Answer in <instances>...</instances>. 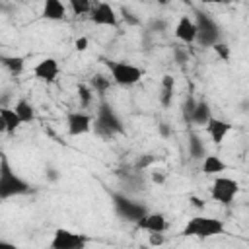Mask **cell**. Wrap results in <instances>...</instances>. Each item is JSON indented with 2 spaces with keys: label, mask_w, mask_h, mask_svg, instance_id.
<instances>
[{
  "label": "cell",
  "mask_w": 249,
  "mask_h": 249,
  "mask_svg": "<svg viewBox=\"0 0 249 249\" xmlns=\"http://www.w3.org/2000/svg\"><path fill=\"white\" fill-rule=\"evenodd\" d=\"M152 181H154L156 185H163V183H165V175L160 173V171H154V173H152Z\"/></svg>",
  "instance_id": "obj_33"
},
{
  "label": "cell",
  "mask_w": 249,
  "mask_h": 249,
  "mask_svg": "<svg viewBox=\"0 0 249 249\" xmlns=\"http://www.w3.org/2000/svg\"><path fill=\"white\" fill-rule=\"evenodd\" d=\"M91 8L93 4L88 2V0H72L68 4V10L74 14V16H84V14H91Z\"/></svg>",
  "instance_id": "obj_23"
},
{
  "label": "cell",
  "mask_w": 249,
  "mask_h": 249,
  "mask_svg": "<svg viewBox=\"0 0 249 249\" xmlns=\"http://www.w3.org/2000/svg\"><path fill=\"white\" fill-rule=\"evenodd\" d=\"M58 72H60L58 62H56L53 56L41 58V60H39V62L33 66V76H35L37 80H41V82H47V84L56 82Z\"/></svg>",
  "instance_id": "obj_11"
},
{
  "label": "cell",
  "mask_w": 249,
  "mask_h": 249,
  "mask_svg": "<svg viewBox=\"0 0 249 249\" xmlns=\"http://www.w3.org/2000/svg\"><path fill=\"white\" fill-rule=\"evenodd\" d=\"M68 14V6L62 4L60 0H47L43 6V18L51 21H60Z\"/></svg>",
  "instance_id": "obj_15"
},
{
  "label": "cell",
  "mask_w": 249,
  "mask_h": 249,
  "mask_svg": "<svg viewBox=\"0 0 249 249\" xmlns=\"http://www.w3.org/2000/svg\"><path fill=\"white\" fill-rule=\"evenodd\" d=\"M123 18H124V21L130 23V25H138V23H140V19L134 18V14H130L128 10H123Z\"/></svg>",
  "instance_id": "obj_31"
},
{
  "label": "cell",
  "mask_w": 249,
  "mask_h": 249,
  "mask_svg": "<svg viewBox=\"0 0 249 249\" xmlns=\"http://www.w3.org/2000/svg\"><path fill=\"white\" fill-rule=\"evenodd\" d=\"M210 119H212L210 105L200 99V101H196V107H195V111H193V115L189 117L187 123H191V124H195V126H206Z\"/></svg>",
  "instance_id": "obj_17"
},
{
  "label": "cell",
  "mask_w": 249,
  "mask_h": 249,
  "mask_svg": "<svg viewBox=\"0 0 249 249\" xmlns=\"http://www.w3.org/2000/svg\"><path fill=\"white\" fill-rule=\"evenodd\" d=\"M29 191H31L29 183L25 179H21L18 173H14L8 163V158L2 156L0 158V198L8 200L12 196L27 195Z\"/></svg>",
  "instance_id": "obj_2"
},
{
  "label": "cell",
  "mask_w": 249,
  "mask_h": 249,
  "mask_svg": "<svg viewBox=\"0 0 249 249\" xmlns=\"http://www.w3.org/2000/svg\"><path fill=\"white\" fill-rule=\"evenodd\" d=\"M111 198H113V208H115V212H117L123 220H126V222H136V224H138V222L148 214V208H146L142 202L132 200L130 196H126V195H123V193H113Z\"/></svg>",
  "instance_id": "obj_5"
},
{
  "label": "cell",
  "mask_w": 249,
  "mask_h": 249,
  "mask_svg": "<svg viewBox=\"0 0 249 249\" xmlns=\"http://www.w3.org/2000/svg\"><path fill=\"white\" fill-rule=\"evenodd\" d=\"M78 97H80L82 107H89L91 101H93V89L82 84V86H78Z\"/></svg>",
  "instance_id": "obj_25"
},
{
  "label": "cell",
  "mask_w": 249,
  "mask_h": 249,
  "mask_svg": "<svg viewBox=\"0 0 249 249\" xmlns=\"http://www.w3.org/2000/svg\"><path fill=\"white\" fill-rule=\"evenodd\" d=\"M0 60H2V66H4L10 74L19 76V74L23 72L25 60H23L21 56H8V54H2V56H0Z\"/></svg>",
  "instance_id": "obj_21"
},
{
  "label": "cell",
  "mask_w": 249,
  "mask_h": 249,
  "mask_svg": "<svg viewBox=\"0 0 249 249\" xmlns=\"http://www.w3.org/2000/svg\"><path fill=\"white\" fill-rule=\"evenodd\" d=\"M109 72H111V80L117 86H123V88L138 84L144 76L142 68H138L130 62H124V60H111L109 62Z\"/></svg>",
  "instance_id": "obj_6"
},
{
  "label": "cell",
  "mask_w": 249,
  "mask_h": 249,
  "mask_svg": "<svg viewBox=\"0 0 249 249\" xmlns=\"http://www.w3.org/2000/svg\"><path fill=\"white\" fill-rule=\"evenodd\" d=\"M224 231H226L224 222L212 216H193L181 230L183 235L196 237V239H210V237L222 235Z\"/></svg>",
  "instance_id": "obj_1"
},
{
  "label": "cell",
  "mask_w": 249,
  "mask_h": 249,
  "mask_svg": "<svg viewBox=\"0 0 249 249\" xmlns=\"http://www.w3.org/2000/svg\"><path fill=\"white\" fill-rule=\"evenodd\" d=\"M89 19L95 23V25H105V27H115L119 23V18H117V12L111 4L107 2H97L93 4L91 8V14H89Z\"/></svg>",
  "instance_id": "obj_10"
},
{
  "label": "cell",
  "mask_w": 249,
  "mask_h": 249,
  "mask_svg": "<svg viewBox=\"0 0 249 249\" xmlns=\"http://www.w3.org/2000/svg\"><path fill=\"white\" fill-rule=\"evenodd\" d=\"M210 195L212 198L218 202V204H231L235 200V196L239 195V183L235 179H230V177H214L212 181V187H210Z\"/></svg>",
  "instance_id": "obj_7"
},
{
  "label": "cell",
  "mask_w": 249,
  "mask_h": 249,
  "mask_svg": "<svg viewBox=\"0 0 249 249\" xmlns=\"http://www.w3.org/2000/svg\"><path fill=\"white\" fill-rule=\"evenodd\" d=\"M195 23H196V31H198L196 33V43L200 47H214V45L222 43L220 41L222 29H220V25L216 23V19L212 16H208L204 12H196Z\"/></svg>",
  "instance_id": "obj_4"
},
{
  "label": "cell",
  "mask_w": 249,
  "mask_h": 249,
  "mask_svg": "<svg viewBox=\"0 0 249 249\" xmlns=\"http://www.w3.org/2000/svg\"><path fill=\"white\" fill-rule=\"evenodd\" d=\"M0 249H19L16 243H12V241H6V239H2L0 241Z\"/></svg>",
  "instance_id": "obj_35"
},
{
  "label": "cell",
  "mask_w": 249,
  "mask_h": 249,
  "mask_svg": "<svg viewBox=\"0 0 249 249\" xmlns=\"http://www.w3.org/2000/svg\"><path fill=\"white\" fill-rule=\"evenodd\" d=\"M230 130H231V124L224 119H218V117H212L206 124V132L214 144H222L226 140V136L230 134Z\"/></svg>",
  "instance_id": "obj_13"
},
{
  "label": "cell",
  "mask_w": 249,
  "mask_h": 249,
  "mask_svg": "<svg viewBox=\"0 0 249 249\" xmlns=\"http://www.w3.org/2000/svg\"><path fill=\"white\" fill-rule=\"evenodd\" d=\"M212 49L216 51V54H218L222 60H228V58H230V47H228L226 43H218V45H214Z\"/></svg>",
  "instance_id": "obj_27"
},
{
  "label": "cell",
  "mask_w": 249,
  "mask_h": 249,
  "mask_svg": "<svg viewBox=\"0 0 249 249\" xmlns=\"http://www.w3.org/2000/svg\"><path fill=\"white\" fill-rule=\"evenodd\" d=\"M173 58H175L177 64H185V62L189 60L187 49H185V47H175V49H173Z\"/></svg>",
  "instance_id": "obj_26"
},
{
  "label": "cell",
  "mask_w": 249,
  "mask_h": 249,
  "mask_svg": "<svg viewBox=\"0 0 249 249\" xmlns=\"http://www.w3.org/2000/svg\"><path fill=\"white\" fill-rule=\"evenodd\" d=\"M191 202H193L196 208H204V200H202V198H196V196H193V198H191Z\"/></svg>",
  "instance_id": "obj_37"
},
{
  "label": "cell",
  "mask_w": 249,
  "mask_h": 249,
  "mask_svg": "<svg viewBox=\"0 0 249 249\" xmlns=\"http://www.w3.org/2000/svg\"><path fill=\"white\" fill-rule=\"evenodd\" d=\"M195 107H196V101H195L193 97H187V101L183 103V115H185V119H187V121H189V117L193 115Z\"/></svg>",
  "instance_id": "obj_28"
},
{
  "label": "cell",
  "mask_w": 249,
  "mask_h": 249,
  "mask_svg": "<svg viewBox=\"0 0 249 249\" xmlns=\"http://www.w3.org/2000/svg\"><path fill=\"white\" fill-rule=\"evenodd\" d=\"M165 25H167V23H165L163 19H156V21H152V27H154V29H158V31H163V29H165Z\"/></svg>",
  "instance_id": "obj_34"
},
{
  "label": "cell",
  "mask_w": 249,
  "mask_h": 249,
  "mask_svg": "<svg viewBox=\"0 0 249 249\" xmlns=\"http://www.w3.org/2000/svg\"><path fill=\"white\" fill-rule=\"evenodd\" d=\"M93 130H95V134H99L103 138H111V136L123 132V123L111 105H107V103L99 105L95 119H93Z\"/></svg>",
  "instance_id": "obj_3"
},
{
  "label": "cell",
  "mask_w": 249,
  "mask_h": 249,
  "mask_svg": "<svg viewBox=\"0 0 249 249\" xmlns=\"http://www.w3.org/2000/svg\"><path fill=\"white\" fill-rule=\"evenodd\" d=\"M148 243H150L152 247H160V245L165 243V235H163V233H150Z\"/></svg>",
  "instance_id": "obj_29"
},
{
  "label": "cell",
  "mask_w": 249,
  "mask_h": 249,
  "mask_svg": "<svg viewBox=\"0 0 249 249\" xmlns=\"http://www.w3.org/2000/svg\"><path fill=\"white\" fill-rule=\"evenodd\" d=\"M88 45H89V39H88V37H78V39L74 41V49H76V51H80V53H82V51H86V49H88Z\"/></svg>",
  "instance_id": "obj_30"
},
{
  "label": "cell",
  "mask_w": 249,
  "mask_h": 249,
  "mask_svg": "<svg viewBox=\"0 0 249 249\" xmlns=\"http://www.w3.org/2000/svg\"><path fill=\"white\" fill-rule=\"evenodd\" d=\"M189 156L193 160H204L206 156V148H204V142L198 134H191L189 136Z\"/></svg>",
  "instance_id": "obj_22"
},
{
  "label": "cell",
  "mask_w": 249,
  "mask_h": 249,
  "mask_svg": "<svg viewBox=\"0 0 249 249\" xmlns=\"http://www.w3.org/2000/svg\"><path fill=\"white\" fill-rule=\"evenodd\" d=\"M93 128V117L84 111H70L66 115V130L70 136L88 134Z\"/></svg>",
  "instance_id": "obj_9"
},
{
  "label": "cell",
  "mask_w": 249,
  "mask_h": 249,
  "mask_svg": "<svg viewBox=\"0 0 249 249\" xmlns=\"http://www.w3.org/2000/svg\"><path fill=\"white\" fill-rule=\"evenodd\" d=\"M226 169H228V165H226V161L220 156H214V154H206L204 156V160H202V173L204 175L218 177Z\"/></svg>",
  "instance_id": "obj_16"
},
{
  "label": "cell",
  "mask_w": 249,
  "mask_h": 249,
  "mask_svg": "<svg viewBox=\"0 0 249 249\" xmlns=\"http://www.w3.org/2000/svg\"><path fill=\"white\" fill-rule=\"evenodd\" d=\"M152 161H154V156H144L142 160H138L136 167H138V169H144V167H148V165H150Z\"/></svg>",
  "instance_id": "obj_32"
},
{
  "label": "cell",
  "mask_w": 249,
  "mask_h": 249,
  "mask_svg": "<svg viewBox=\"0 0 249 249\" xmlns=\"http://www.w3.org/2000/svg\"><path fill=\"white\" fill-rule=\"evenodd\" d=\"M89 237L78 231H70L66 228H58L53 233L51 249H84L88 245Z\"/></svg>",
  "instance_id": "obj_8"
},
{
  "label": "cell",
  "mask_w": 249,
  "mask_h": 249,
  "mask_svg": "<svg viewBox=\"0 0 249 249\" xmlns=\"http://www.w3.org/2000/svg\"><path fill=\"white\" fill-rule=\"evenodd\" d=\"M173 93H175V78L165 74L161 78V93H160V103L163 107H169L173 101Z\"/></svg>",
  "instance_id": "obj_19"
},
{
  "label": "cell",
  "mask_w": 249,
  "mask_h": 249,
  "mask_svg": "<svg viewBox=\"0 0 249 249\" xmlns=\"http://www.w3.org/2000/svg\"><path fill=\"white\" fill-rule=\"evenodd\" d=\"M109 84H111V78H105V76L97 74V76L91 80V89L97 91L99 95H103V93L109 89Z\"/></svg>",
  "instance_id": "obj_24"
},
{
  "label": "cell",
  "mask_w": 249,
  "mask_h": 249,
  "mask_svg": "<svg viewBox=\"0 0 249 249\" xmlns=\"http://www.w3.org/2000/svg\"><path fill=\"white\" fill-rule=\"evenodd\" d=\"M140 230H146L148 233H163L167 228V220L163 214L160 212H148L140 222H138Z\"/></svg>",
  "instance_id": "obj_14"
},
{
  "label": "cell",
  "mask_w": 249,
  "mask_h": 249,
  "mask_svg": "<svg viewBox=\"0 0 249 249\" xmlns=\"http://www.w3.org/2000/svg\"><path fill=\"white\" fill-rule=\"evenodd\" d=\"M160 134H161V136H165V138H167V136H171V130H169V126H167L165 123H161V124H160Z\"/></svg>",
  "instance_id": "obj_36"
},
{
  "label": "cell",
  "mask_w": 249,
  "mask_h": 249,
  "mask_svg": "<svg viewBox=\"0 0 249 249\" xmlns=\"http://www.w3.org/2000/svg\"><path fill=\"white\" fill-rule=\"evenodd\" d=\"M12 109L18 113V117L21 119V123H31L35 119V109H33V105L27 99H18Z\"/></svg>",
  "instance_id": "obj_20"
},
{
  "label": "cell",
  "mask_w": 249,
  "mask_h": 249,
  "mask_svg": "<svg viewBox=\"0 0 249 249\" xmlns=\"http://www.w3.org/2000/svg\"><path fill=\"white\" fill-rule=\"evenodd\" d=\"M19 124H23V123L14 109H10V107L0 109V128L4 132H16V128H19Z\"/></svg>",
  "instance_id": "obj_18"
},
{
  "label": "cell",
  "mask_w": 249,
  "mask_h": 249,
  "mask_svg": "<svg viewBox=\"0 0 249 249\" xmlns=\"http://www.w3.org/2000/svg\"><path fill=\"white\" fill-rule=\"evenodd\" d=\"M196 33L198 31H196L195 19H191L189 16H181L179 21H177V25H175V37L181 43L189 45V43H195L196 41Z\"/></svg>",
  "instance_id": "obj_12"
}]
</instances>
